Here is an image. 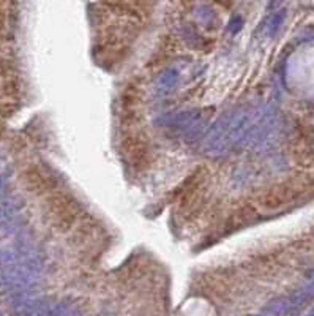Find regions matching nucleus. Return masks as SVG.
<instances>
[{"instance_id": "1", "label": "nucleus", "mask_w": 314, "mask_h": 316, "mask_svg": "<svg viewBox=\"0 0 314 316\" xmlns=\"http://www.w3.org/2000/svg\"><path fill=\"white\" fill-rule=\"evenodd\" d=\"M289 302L286 300H280V302H275V303H270V305L265 308L264 312V316H286L289 312Z\"/></svg>"}, {"instance_id": "2", "label": "nucleus", "mask_w": 314, "mask_h": 316, "mask_svg": "<svg viewBox=\"0 0 314 316\" xmlns=\"http://www.w3.org/2000/svg\"><path fill=\"white\" fill-rule=\"evenodd\" d=\"M311 316H314V313H313V315H311Z\"/></svg>"}]
</instances>
